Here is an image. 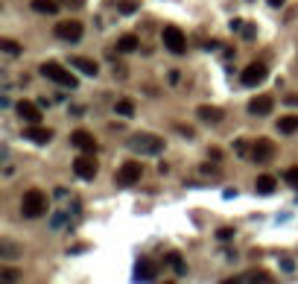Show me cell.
<instances>
[{"instance_id":"1","label":"cell","mask_w":298,"mask_h":284,"mask_svg":"<svg viewBox=\"0 0 298 284\" xmlns=\"http://www.w3.org/2000/svg\"><path fill=\"white\" fill-rule=\"evenodd\" d=\"M21 214H24V217H30V220L47 214V197H44V191H38V187L27 191V194H24V200H21Z\"/></svg>"},{"instance_id":"2","label":"cell","mask_w":298,"mask_h":284,"mask_svg":"<svg viewBox=\"0 0 298 284\" xmlns=\"http://www.w3.org/2000/svg\"><path fill=\"white\" fill-rule=\"evenodd\" d=\"M129 147L134 152H140V155H158V152L164 150V138H158V135H152V132H137L129 138Z\"/></svg>"},{"instance_id":"3","label":"cell","mask_w":298,"mask_h":284,"mask_svg":"<svg viewBox=\"0 0 298 284\" xmlns=\"http://www.w3.org/2000/svg\"><path fill=\"white\" fill-rule=\"evenodd\" d=\"M38 70H41L47 79H53L56 85H62V88H70V91H73V88L79 85V79H76V76H73L67 67L59 65V62H44V65L38 67Z\"/></svg>"},{"instance_id":"4","label":"cell","mask_w":298,"mask_h":284,"mask_svg":"<svg viewBox=\"0 0 298 284\" xmlns=\"http://www.w3.org/2000/svg\"><path fill=\"white\" fill-rule=\"evenodd\" d=\"M161 41H164V50L176 53V56L187 53V35H184L179 27H164V33H161Z\"/></svg>"},{"instance_id":"5","label":"cell","mask_w":298,"mask_h":284,"mask_svg":"<svg viewBox=\"0 0 298 284\" xmlns=\"http://www.w3.org/2000/svg\"><path fill=\"white\" fill-rule=\"evenodd\" d=\"M140 176H143L140 161H126L123 167L117 170V184H120V187H132V184L140 182Z\"/></svg>"},{"instance_id":"6","label":"cell","mask_w":298,"mask_h":284,"mask_svg":"<svg viewBox=\"0 0 298 284\" xmlns=\"http://www.w3.org/2000/svg\"><path fill=\"white\" fill-rule=\"evenodd\" d=\"M73 173H76L79 179H85V182H88V179H94V176H97V158H94L91 152L79 155V158L73 161Z\"/></svg>"},{"instance_id":"7","label":"cell","mask_w":298,"mask_h":284,"mask_svg":"<svg viewBox=\"0 0 298 284\" xmlns=\"http://www.w3.org/2000/svg\"><path fill=\"white\" fill-rule=\"evenodd\" d=\"M85 33V27L79 21H59L56 24V35L62 38V41H79Z\"/></svg>"},{"instance_id":"8","label":"cell","mask_w":298,"mask_h":284,"mask_svg":"<svg viewBox=\"0 0 298 284\" xmlns=\"http://www.w3.org/2000/svg\"><path fill=\"white\" fill-rule=\"evenodd\" d=\"M266 73H269V70H266L263 62H251V65H246V70H243V76H240V79H243V85L254 88V85H260L266 79Z\"/></svg>"},{"instance_id":"9","label":"cell","mask_w":298,"mask_h":284,"mask_svg":"<svg viewBox=\"0 0 298 284\" xmlns=\"http://www.w3.org/2000/svg\"><path fill=\"white\" fill-rule=\"evenodd\" d=\"M24 138H27V141H33V144H38V147H44V144L53 141V129L38 126V123H30V126H24Z\"/></svg>"},{"instance_id":"10","label":"cell","mask_w":298,"mask_h":284,"mask_svg":"<svg viewBox=\"0 0 298 284\" xmlns=\"http://www.w3.org/2000/svg\"><path fill=\"white\" fill-rule=\"evenodd\" d=\"M272 155H275V144L269 138H257L254 147H251V158L257 164H266V161H272Z\"/></svg>"},{"instance_id":"11","label":"cell","mask_w":298,"mask_h":284,"mask_svg":"<svg viewBox=\"0 0 298 284\" xmlns=\"http://www.w3.org/2000/svg\"><path fill=\"white\" fill-rule=\"evenodd\" d=\"M70 144H73V147H79L82 152H91V155L97 152V138L88 132V129H76V132L70 135Z\"/></svg>"},{"instance_id":"12","label":"cell","mask_w":298,"mask_h":284,"mask_svg":"<svg viewBox=\"0 0 298 284\" xmlns=\"http://www.w3.org/2000/svg\"><path fill=\"white\" fill-rule=\"evenodd\" d=\"M18 109V117H21V120H27V126H30V123H38V120H41V106H38V103H30V100H21L15 106Z\"/></svg>"},{"instance_id":"13","label":"cell","mask_w":298,"mask_h":284,"mask_svg":"<svg viewBox=\"0 0 298 284\" xmlns=\"http://www.w3.org/2000/svg\"><path fill=\"white\" fill-rule=\"evenodd\" d=\"M196 117L202 120V123H211V126H216V123H222L225 112H222V109H216V106H199Z\"/></svg>"},{"instance_id":"14","label":"cell","mask_w":298,"mask_h":284,"mask_svg":"<svg viewBox=\"0 0 298 284\" xmlns=\"http://www.w3.org/2000/svg\"><path fill=\"white\" fill-rule=\"evenodd\" d=\"M272 109H275V100H272L269 94H260V97H254V100L248 103V115H257V117L269 115Z\"/></svg>"},{"instance_id":"15","label":"cell","mask_w":298,"mask_h":284,"mask_svg":"<svg viewBox=\"0 0 298 284\" xmlns=\"http://www.w3.org/2000/svg\"><path fill=\"white\" fill-rule=\"evenodd\" d=\"M70 67L79 70V73H85V76H97L99 73V65L94 59H85V56H73V59H70Z\"/></svg>"},{"instance_id":"16","label":"cell","mask_w":298,"mask_h":284,"mask_svg":"<svg viewBox=\"0 0 298 284\" xmlns=\"http://www.w3.org/2000/svg\"><path fill=\"white\" fill-rule=\"evenodd\" d=\"M155 278V264L149 261V258H143V261H137V267H134V281L146 284Z\"/></svg>"},{"instance_id":"17","label":"cell","mask_w":298,"mask_h":284,"mask_svg":"<svg viewBox=\"0 0 298 284\" xmlns=\"http://www.w3.org/2000/svg\"><path fill=\"white\" fill-rule=\"evenodd\" d=\"M33 9L41 15H56L62 9V0H33Z\"/></svg>"},{"instance_id":"18","label":"cell","mask_w":298,"mask_h":284,"mask_svg":"<svg viewBox=\"0 0 298 284\" xmlns=\"http://www.w3.org/2000/svg\"><path fill=\"white\" fill-rule=\"evenodd\" d=\"M275 176H257V182H254V191L257 194H263V197H269V194H275Z\"/></svg>"},{"instance_id":"19","label":"cell","mask_w":298,"mask_h":284,"mask_svg":"<svg viewBox=\"0 0 298 284\" xmlns=\"http://www.w3.org/2000/svg\"><path fill=\"white\" fill-rule=\"evenodd\" d=\"M137 47H140L137 35H120V38H117V50L120 53H134Z\"/></svg>"},{"instance_id":"20","label":"cell","mask_w":298,"mask_h":284,"mask_svg":"<svg viewBox=\"0 0 298 284\" xmlns=\"http://www.w3.org/2000/svg\"><path fill=\"white\" fill-rule=\"evenodd\" d=\"M278 132H281V135H292V132H298V115H286V117H281V120H278Z\"/></svg>"},{"instance_id":"21","label":"cell","mask_w":298,"mask_h":284,"mask_svg":"<svg viewBox=\"0 0 298 284\" xmlns=\"http://www.w3.org/2000/svg\"><path fill=\"white\" fill-rule=\"evenodd\" d=\"M248 284H272V275L269 272H263V269H254V272H248L246 275Z\"/></svg>"},{"instance_id":"22","label":"cell","mask_w":298,"mask_h":284,"mask_svg":"<svg viewBox=\"0 0 298 284\" xmlns=\"http://www.w3.org/2000/svg\"><path fill=\"white\" fill-rule=\"evenodd\" d=\"M18 278H21V272H18L15 267H3L0 269V284H18Z\"/></svg>"},{"instance_id":"23","label":"cell","mask_w":298,"mask_h":284,"mask_svg":"<svg viewBox=\"0 0 298 284\" xmlns=\"http://www.w3.org/2000/svg\"><path fill=\"white\" fill-rule=\"evenodd\" d=\"M167 264L176 269L179 275H184V272H187V267H184V261H182V255H179V252H170V255H167Z\"/></svg>"},{"instance_id":"24","label":"cell","mask_w":298,"mask_h":284,"mask_svg":"<svg viewBox=\"0 0 298 284\" xmlns=\"http://www.w3.org/2000/svg\"><path fill=\"white\" fill-rule=\"evenodd\" d=\"M0 50L6 53V56H18L24 47H21L18 41H12V38H0Z\"/></svg>"},{"instance_id":"25","label":"cell","mask_w":298,"mask_h":284,"mask_svg":"<svg viewBox=\"0 0 298 284\" xmlns=\"http://www.w3.org/2000/svg\"><path fill=\"white\" fill-rule=\"evenodd\" d=\"M137 9H140L137 0H117V12H123V15H134Z\"/></svg>"},{"instance_id":"26","label":"cell","mask_w":298,"mask_h":284,"mask_svg":"<svg viewBox=\"0 0 298 284\" xmlns=\"http://www.w3.org/2000/svg\"><path fill=\"white\" fill-rule=\"evenodd\" d=\"M114 109H117V115H123V117H132L134 115V103L132 100H117Z\"/></svg>"},{"instance_id":"27","label":"cell","mask_w":298,"mask_h":284,"mask_svg":"<svg viewBox=\"0 0 298 284\" xmlns=\"http://www.w3.org/2000/svg\"><path fill=\"white\" fill-rule=\"evenodd\" d=\"M234 237V229L231 226H222V229H216V240H231Z\"/></svg>"},{"instance_id":"28","label":"cell","mask_w":298,"mask_h":284,"mask_svg":"<svg viewBox=\"0 0 298 284\" xmlns=\"http://www.w3.org/2000/svg\"><path fill=\"white\" fill-rule=\"evenodd\" d=\"M283 179L292 184V187H298V167H289L286 173H283Z\"/></svg>"},{"instance_id":"29","label":"cell","mask_w":298,"mask_h":284,"mask_svg":"<svg viewBox=\"0 0 298 284\" xmlns=\"http://www.w3.org/2000/svg\"><path fill=\"white\" fill-rule=\"evenodd\" d=\"M0 249H3V258H12V255H15V246H12V243H6V240H3V246H0Z\"/></svg>"},{"instance_id":"30","label":"cell","mask_w":298,"mask_h":284,"mask_svg":"<svg viewBox=\"0 0 298 284\" xmlns=\"http://www.w3.org/2000/svg\"><path fill=\"white\" fill-rule=\"evenodd\" d=\"M234 150L240 152V155H246V152H248V141H237V144H234Z\"/></svg>"},{"instance_id":"31","label":"cell","mask_w":298,"mask_h":284,"mask_svg":"<svg viewBox=\"0 0 298 284\" xmlns=\"http://www.w3.org/2000/svg\"><path fill=\"white\" fill-rule=\"evenodd\" d=\"M62 3H67V6H76V9H79V6H85V0H62Z\"/></svg>"},{"instance_id":"32","label":"cell","mask_w":298,"mask_h":284,"mask_svg":"<svg viewBox=\"0 0 298 284\" xmlns=\"http://www.w3.org/2000/svg\"><path fill=\"white\" fill-rule=\"evenodd\" d=\"M281 267H283V269H295V264H292L289 258H283V261H281Z\"/></svg>"},{"instance_id":"33","label":"cell","mask_w":298,"mask_h":284,"mask_svg":"<svg viewBox=\"0 0 298 284\" xmlns=\"http://www.w3.org/2000/svg\"><path fill=\"white\" fill-rule=\"evenodd\" d=\"M283 3H286V0H269V6H275V9H281Z\"/></svg>"},{"instance_id":"34","label":"cell","mask_w":298,"mask_h":284,"mask_svg":"<svg viewBox=\"0 0 298 284\" xmlns=\"http://www.w3.org/2000/svg\"><path fill=\"white\" fill-rule=\"evenodd\" d=\"M286 103H289V106H298V97H295V94H289V97H286Z\"/></svg>"},{"instance_id":"35","label":"cell","mask_w":298,"mask_h":284,"mask_svg":"<svg viewBox=\"0 0 298 284\" xmlns=\"http://www.w3.org/2000/svg\"><path fill=\"white\" fill-rule=\"evenodd\" d=\"M222 284H243V278H225Z\"/></svg>"}]
</instances>
